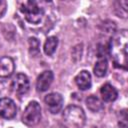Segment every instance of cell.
I'll return each mask as SVG.
<instances>
[{"label": "cell", "instance_id": "1", "mask_svg": "<svg viewBox=\"0 0 128 128\" xmlns=\"http://www.w3.org/2000/svg\"><path fill=\"white\" fill-rule=\"evenodd\" d=\"M127 47L128 33L125 29L116 32L108 44V53L110 54L114 65L124 70L127 69Z\"/></svg>", "mask_w": 128, "mask_h": 128}, {"label": "cell", "instance_id": "2", "mask_svg": "<svg viewBox=\"0 0 128 128\" xmlns=\"http://www.w3.org/2000/svg\"><path fill=\"white\" fill-rule=\"evenodd\" d=\"M85 121V113L79 106H67L62 113V122L65 128H83Z\"/></svg>", "mask_w": 128, "mask_h": 128}, {"label": "cell", "instance_id": "3", "mask_svg": "<svg viewBox=\"0 0 128 128\" xmlns=\"http://www.w3.org/2000/svg\"><path fill=\"white\" fill-rule=\"evenodd\" d=\"M20 11L23 13L27 22L31 24H38L44 16L43 8L36 1H25L20 5Z\"/></svg>", "mask_w": 128, "mask_h": 128}, {"label": "cell", "instance_id": "4", "mask_svg": "<svg viewBox=\"0 0 128 128\" xmlns=\"http://www.w3.org/2000/svg\"><path fill=\"white\" fill-rule=\"evenodd\" d=\"M41 120V107L40 104L36 101H31L26 106L23 115L22 121L27 126H34L38 124Z\"/></svg>", "mask_w": 128, "mask_h": 128}, {"label": "cell", "instance_id": "5", "mask_svg": "<svg viewBox=\"0 0 128 128\" xmlns=\"http://www.w3.org/2000/svg\"><path fill=\"white\" fill-rule=\"evenodd\" d=\"M44 102L47 106V109L52 114L60 112V110L63 107V97L61 96V94L56 92L47 94L44 98Z\"/></svg>", "mask_w": 128, "mask_h": 128}, {"label": "cell", "instance_id": "6", "mask_svg": "<svg viewBox=\"0 0 128 128\" xmlns=\"http://www.w3.org/2000/svg\"><path fill=\"white\" fill-rule=\"evenodd\" d=\"M17 112L14 101L10 98L4 97L0 99V116L5 119H12Z\"/></svg>", "mask_w": 128, "mask_h": 128}, {"label": "cell", "instance_id": "7", "mask_svg": "<svg viewBox=\"0 0 128 128\" xmlns=\"http://www.w3.org/2000/svg\"><path fill=\"white\" fill-rule=\"evenodd\" d=\"M29 86L30 83L28 77L22 73L17 74L12 81V89L18 95H23L27 93L29 90Z\"/></svg>", "mask_w": 128, "mask_h": 128}, {"label": "cell", "instance_id": "8", "mask_svg": "<svg viewBox=\"0 0 128 128\" xmlns=\"http://www.w3.org/2000/svg\"><path fill=\"white\" fill-rule=\"evenodd\" d=\"M53 73L52 71L46 70L44 72H42L36 81V88L38 91L40 92H44L46 90H48V88L50 87V85L53 82Z\"/></svg>", "mask_w": 128, "mask_h": 128}, {"label": "cell", "instance_id": "9", "mask_svg": "<svg viewBox=\"0 0 128 128\" xmlns=\"http://www.w3.org/2000/svg\"><path fill=\"white\" fill-rule=\"evenodd\" d=\"M15 69L14 61L11 57L4 56L0 58V77L6 78L10 77Z\"/></svg>", "mask_w": 128, "mask_h": 128}, {"label": "cell", "instance_id": "10", "mask_svg": "<svg viewBox=\"0 0 128 128\" xmlns=\"http://www.w3.org/2000/svg\"><path fill=\"white\" fill-rule=\"evenodd\" d=\"M75 83L81 90H87L91 87V75L88 71L82 70L75 77Z\"/></svg>", "mask_w": 128, "mask_h": 128}, {"label": "cell", "instance_id": "11", "mask_svg": "<svg viewBox=\"0 0 128 128\" xmlns=\"http://www.w3.org/2000/svg\"><path fill=\"white\" fill-rule=\"evenodd\" d=\"M100 94H101L102 99L105 102H112L118 96V92H117L116 88L114 86H112L111 84H109V83H106L101 87Z\"/></svg>", "mask_w": 128, "mask_h": 128}, {"label": "cell", "instance_id": "12", "mask_svg": "<svg viewBox=\"0 0 128 128\" xmlns=\"http://www.w3.org/2000/svg\"><path fill=\"white\" fill-rule=\"evenodd\" d=\"M57 45H58V39L55 36L48 37L46 39L45 43H44V48H43L45 54L48 55V56H51L55 52V50L57 48Z\"/></svg>", "mask_w": 128, "mask_h": 128}, {"label": "cell", "instance_id": "13", "mask_svg": "<svg viewBox=\"0 0 128 128\" xmlns=\"http://www.w3.org/2000/svg\"><path fill=\"white\" fill-rule=\"evenodd\" d=\"M86 105H87V108L92 112H98L103 107L101 100L94 95H90L86 99Z\"/></svg>", "mask_w": 128, "mask_h": 128}, {"label": "cell", "instance_id": "14", "mask_svg": "<svg viewBox=\"0 0 128 128\" xmlns=\"http://www.w3.org/2000/svg\"><path fill=\"white\" fill-rule=\"evenodd\" d=\"M108 69V63L106 58H99V60L96 62L94 66V74L97 77H103L105 76Z\"/></svg>", "mask_w": 128, "mask_h": 128}, {"label": "cell", "instance_id": "15", "mask_svg": "<svg viewBox=\"0 0 128 128\" xmlns=\"http://www.w3.org/2000/svg\"><path fill=\"white\" fill-rule=\"evenodd\" d=\"M40 43L37 38L35 37H30L29 38V52L32 56H36L39 54L40 51Z\"/></svg>", "mask_w": 128, "mask_h": 128}, {"label": "cell", "instance_id": "16", "mask_svg": "<svg viewBox=\"0 0 128 128\" xmlns=\"http://www.w3.org/2000/svg\"><path fill=\"white\" fill-rule=\"evenodd\" d=\"M7 9V2L4 0H0V18L5 14Z\"/></svg>", "mask_w": 128, "mask_h": 128}]
</instances>
